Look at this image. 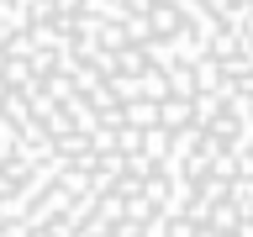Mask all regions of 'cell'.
I'll return each mask as SVG.
<instances>
[{
  "label": "cell",
  "instance_id": "obj_1",
  "mask_svg": "<svg viewBox=\"0 0 253 237\" xmlns=\"http://www.w3.org/2000/svg\"><path fill=\"white\" fill-rule=\"evenodd\" d=\"M0 237H253V0H0Z\"/></svg>",
  "mask_w": 253,
  "mask_h": 237
}]
</instances>
